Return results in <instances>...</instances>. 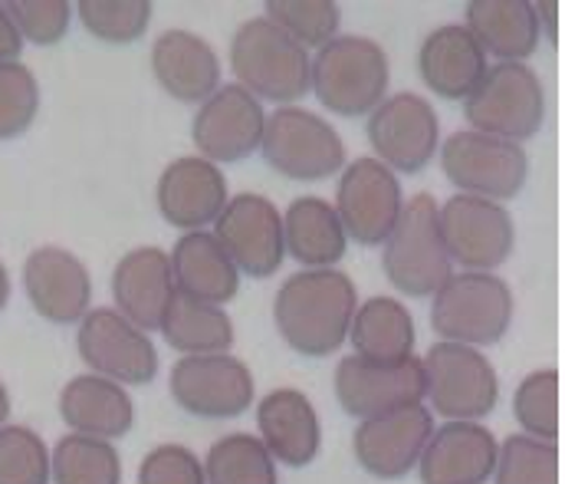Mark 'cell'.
Instances as JSON below:
<instances>
[{
	"mask_svg": "<svg viewBox=\"0 0 565 484\" xmlns=\"http://www.w3.org/2000/svg\"><path fill=\"white\" fill-rule=\"evenodd\" d=\"M227 208V181L207 159H178L158 178V211L174 228H201Z\"/></svg>",
	"mask_w": 565,
	"mask_h": 484,
	"instance_id": "ffe728a7",
	"label": "cell"
},
{
	"mask_svg": "<svg viewBox=\"0 0 565 484\" xmlns=\"http://www.w3.org/2000/svg\"><path fill=\"white\" fill-rule=\"evenodd\" d=\"M46 482H50V455L40 435L20 425L0 429V484Z\"/></svg>",
	"mask_w": 565,
	"mask_h": 484,
	"instance_id": "74e56055",
	"label": "cell"
},
{
	"mask_svg": "<svg viewBox=\"0 0 565 484\" xmlns=\"http://www.w3.org/2000/svg\"><path fill=\"white\" fill-rule=\"evenodd\" d=\"M174 402L201 419H234L254 402L250 369L224 353L184 356L171 369Z\"/></svg>",
	"mask_w": 565,
	"mask_h": 484,
	"instance_id": "7c38bea8",
	"label": "cell"
},
{
	"mask_svg": "<svg viewBox=\"0 0 565 484\" xmlns=\"http://www.w3.org/2000/svg\"><path fill=\"white\" fill-rule=\"evenodd\" d=\"M309 86L326 109L349 119L365 116L388 90V56L375 40L335 36L309 63Z\"/></svg>",
	"mask_w": 565,
	"mask_h": 484,
	"instance_id": "7a4b0ae2",
	"label": "cell"
},
{
	"mask_svg": "<svg viewBox=\"0 0 565 484\" xmlns=\"http://www.w3.org/2000/svg\"><path fill=\"white\" fill-rule=\"evenodd\" d=\"M79 356L113 382L148 386L158 372L151 339L116 311H93L79 326Z\"/></svg>",
	"mask_w": 565,
	"mask_h": 484,
	"instance_id": "9a60e30c",
	"label": "cell"
},
{
	"mask_svg": "<svg viewBox=\"0 0 565 484\" xmlns=\"http://www.w3.org/2000/svg\"><path fill=\"white\" fill-rule=\"evenodd\" d=\"M497 484H563V459L553 442L510 435L497 449Z\"/></svg>",
	"mask_w": 565,
	"mask_h": 484,
	"instance_id": "836d02e7",
	"label": "cell"
},
{
	"mask_svg": "<svg viewBox=\"0 0 565 484\" xmlns=\"http://www.w3.org/2000/svg\"><path fill=\"white\" fill-rule=\"evenodd\" d=\"M422 80L440 99H467L487 73V56L467 27L434 30L418 56Z\"/></svg>",
	"mask_w": 565,
	"mask_h": 484,
	"instance_id": "cb8c5ba5",
	"label": "cell"
},
{
	"mask_svg": "<svg viewBox=\"0 0 565 484\" xmlns=\"http://www.w3.org/2000/svg\"><path fill=\"white\" fill-rule=\"evenodd\" d=\"M342 231L359 244L388 241L392 228L402 218V185L388 165L375 159H355L339 178V208Z\"/></svg>",
	"mask_w": 565,
	"mask_h": 484,
	"instance_id": "4fadbf2b",
	"label": "cell"
},
{
	"mask_svg": "<svg viewBox=\"0 0 565 484\" xmlns=\"http://www.w3.org/2000/svg\"><path fill=\"white\" fill-rule=\"evenodd\" d=\"M369 139L392 168L418 175L437 149V116L415 93H398L372 109Z\"/></svg>",
	"mask_w": 565,
	"mask_h": 484,
	"instance_id": "e0dca14e",
	"label": "cell"
},
{
	"mask_svg": "<svg viewBox=\"0 0 565 484\" xmlns=\"http://www.w3.org/2000/svg\"><path fill=\"white\" fill-rule=\"evenodd\" d=\"M171 277H174L178 294L211 304V307L227 304L237 294V281H241L237 267L231 264L217 238L204 231H191L174 244Z\"/></svg>",
	"mask_w": 565,
	"mask_h": 484,
	"instance_id": "4316f807",
	"label": "cell"
},
{
	"mask_svg": "<svg viewBox=\"0 0 565 484\" xmlns=\"http://www.w3.org/2000/svg\"><path fill=\"white\" fill-rule=\"evenodd\" d=\"M23 284L36 314L53 323L83 320L93 294L86 267L63 248L33 251L23 264Z\"/></svg>",
	"mask_w": 565,
	"mask_h": 484,
	"instance_id": "44dd1931",
	"label": "cell"
},
{
	"mask_svg": "<svg viewBox=\"0 0 565 484\" xmlns=\"http://www.w3.org/2000/svg\"><path fill=\"white\" fill-rule=\"evenodd\" d=\"M7 297H10V281H7V271H3V264H0V311H3V304H7Z\"/></svg>",
	"mask_w": 565,
	"mask_h": 484,
	"instance_id": "7bdbcfd3",
	"label": "cell"
},
{
	"mask_svg": "<svg viewBox=\"0 0 565 484\" xmlns=\"http://www.w3.org/2000/svg\"><path fill=\"white\" fill-rule=\"evenodd\" d=\"M79 17L89 33L106 43H132L139 40L151 20L148 0H83Z\"/></svg>",
	"mask_w": 565,
	"mask_h": 484,
	"instance_id": "8d00e7d4",
	"label": "cell"
},
{
	"mask_svg": "<svg viewBox=\"0 0 565 484\" xmlns=\"http://www.w3.org/2000/svg\"><path fill=\"white\" fill-rule=\"evenodd\" d=\"M513 320V294L493 274H457L434 294L430 326L447 343L490 346Z\"/></svg>",
	"mask_w": 565,
	"mask_h": 484,
	"instance_id": "5b68a950",
	"label": "cell"
},
{
	"mask_svg": "<svg viewBox=\"0 0 565 484\" xmlns=\"http://www.w3.org/2000/svg\"><path fill=\"white\" fill-rule=\"evenodd\" d=\"M385 274L408 297L437 294L447 284L450 254L444 248L437 201L430 194H415L408 208H402V218L385 241Z\"/></svg>",
	"mask_w": 565,
	"mask_h": 484,
	"instance_id": "8992f818",
	"label": "cell"
},
{
	"mask_svg": "<svg viewBox=\"0 0 565 484\" xmlns=\"http://www.w3.org/2000/svg\"><path fill=\"white\" fill-rule=\"evenodd\" d=\"M422 366L430 406L440 415L470 422L497 409V372L477 349L460 343H437L427 349V362Z\"/></svg>",
	"mask_w": 565,
	"mask_h": 484,
	"instance_id": "52a82bcc",
	"label": "cell"
},
{
	"mask_svg": "<svg viewBox=\"0 0 565 484\" xmlns=\"http://www.w3.org/2000/svg\"><path fill=\"white\" fill-rule=\"evenodd\" d=\"M467 30L483 53L520 63L540 46V17L526 0H473L467 3Z\"/></svg>",
	"mask_w": 565,
	"mask_h": 484,
	"instance_id": "83f0119b",
	"label": "cell"
},
{
	"mask_svg": "<svg viewBox=\"0 0 565 484\" xmlns=\"http://www.w3.org/2000/svg\"><path fill=\"white\" fill-rule=\"evenodd\" d=\"M158 329L164 333L168 346H174L178 353H188V356L224 353L234 343V323L221 307L191 301L184 294H174Z\"/></svg>",
	"mask_w": 565,
	"mask_h": 484,
	"instance_id": "4dcf8cb0",
	"label": "cell"
},
{
	"mask_svg": "<svg viewBox=\"0 0 565 484\" xmlns=\"http://www.w3.org/2000/svg\"><path fill=\"white\" fill-rule=\"evenodd\" d=\"M463 116L483 136L520 143L540 133L546 116V96L540 76L523 63H500L483 73L473 93L463 99Z\"/></svg>",
	"mask_w": 565,
	"mask_h": 484,
	"instance_id": "3957f363",
	"label": "cell"
},
{
	"mask_svg": "<svg viewBox=\"0 0 565 484\" xmlns=\"http://www.w3.org/2000/svg\"><path fill=\"white\" fill-rule=\"evenodd\" d=\"M60 412L76 435H89L103 442L129 435L136 419L126 389L103 376H76L60 396Z\"/></svg>",
	"mask_w": 565,
	"mask_h": 484,
	"instance_id": "484cf974",
	"label": "cell"
},
{
	"mask_svg": "<svg viewBox=\"0 0 565 484\" xmlns=\"http://www.w3.org/2000/svg\"><path fill=\"white\" fill-rule=\"evenodd\" d=\"M53 478L56 484H119L122 462L103 439L66 435L53 452Z\"/></svg>",
	"mask_w": 565,
	"mask_h": 484,
	"instance_id": "d6a6232c",
	"label": "cell"
},
{
	"mask_svg": "<svg viewBox=\"0 0 565 484\" xmlns=\"http://www.w3.org/2000/svg\"><path fill=\"white\" fill-rule=\"evenodd\" d=\"M355 284L339 271H302L277 294L274 317L282 339L299 356L335 353L355 317Z\"/></svg>",
	"mask_w": 565,
	"mask_h": 484,
	"instance_id": "6da1fadb",
	"label": "cell"
},
{
	"mask_svg": "<svg viewBox=\"0 0 565 484\" xmlns=\"http://www.w3.org/2000/svg\"><path fill=\"white\" fill-rule=\"evenodd\" d=\"M151 70L164 93L181 103H201L217 93L221 63L217 53L194 33L168 30L151 46Z\"/></svg>",
	"mask_w": 565,
	"mask_h": 484,
	"instance_id": "603a6c76",
	"label": "cell"
},
{
	"mask_svg": "<svg viewBox=\"0 0 565 484\" xmlns=\"http://www.w3.org/2000/svg\"><path fill=\"white\" fill-rule=\"evenodd\" d=\"M437 224L447 254L473 274L500 267L513 251V221L497 201L457 194L437 208Z\"/></svg>",
	"mask_w": 565,
	"mask_h": 484,
	"instance_id": "8fae6325",
	"label": "cell"
},
{
	"mask_svg": "<svg viewBox=\"0 0 565 484\" xmlns=\"http://www.w3.org/2000/svg\"><path fill=\"white\" fill-rule=\"evenodd\" d=\"M434 435L430 412L418 406L365 419L355 432V459L375 478H402L422 459L427 439Z\"/></svg>",
	"mask_w": 565,
	"mask_h": 484,
	"instance_id": "2e32d148",
	"label": "cell"
},
{
	"mask_svg": "<svg viewBox=\"0 0 565 484\" xmlns=\"http://www.w3.org/2000/svg\"><path fill=\"white\" fill-rule=\"evenodd\" d=\"M349 333L355 353L372 362H402L415 349L412 314L392 297H372L369 304L355 307Z\"/></svg>",
	"mask_w": 565,
	"mask_h": 484,
	"instance_id": "f546056e",
	"label": "cell"
},
{
	"mask_svg": "<svg viewBox=\"0 0 565 484\" xmlns=\"http://www.w3.org/2000/svg\"><path fill=\"white\" fill-rule=\"evenodd\" d=\"M204 482L211 484H277L274 455L260 439L234 432L207 452Z\"/></svg>",
	"mask_w": 565,
	"mask_h": 484,
	"instance_id": "1f68e13d",
	"label": "cell"
},
{
	"mask_svg": "<svg viewBox=\"0 0 565 484\" xmlns=\"http://www.w3.org/2000/svg\"><path fill=\"white\" fill-rule=\"evenodd\" d=\"M264 449L289 469H306L319 455V419L312 402L296 389L270 392L257 409Z\"/></svg>",
	"mask_w": 565,
	"mask_h": 484,
	"instance_id": "d4e9b609",
	"label": "cell"
},
{
	"mask_svg": "<svg viewBox=\"0 0 565 484\" xmlns=\"http://www.w3.org/2000/svg\"><path fill=\"white\" fill-rule=\"evenodd\" d=\"M231 63L244 90L257 99L292 103L309 93V56L299 43H292L267 17L247 20L234 43Z\"/></svg>",
	"mask_w": 565,
	"mask_h": 484,
	"instance_id": "277c9868",
	"label": "cell"
},
{
	"mask_svg": "<svg viewBox=\"0 0 565 484\" xmlns=\"http://www.w3.org/2000/svg\"><path fill=\"white\" fill-rule=\"evenodd\" d=\"M260 149L274 171L296 181L329 178L345 161L335 129L306 109H277L264 123Z\"/></svg>",
	"mask_w": 565,
	"mask_h": 484,
	"instance_id": "ba28073f",
	"label": "cell"
},
{
	"mask_svg": "<svg viewBox=\"0 0 565 484\" xmlns=\"http://www.w3.org/2000/svg\"><path fill=\"white\" fill-rule=\"evenodd\" d=\"M13 27L20 36L46 46V43H56L66 27H70V3L63 0H50V3H30V0H17L7 7Z\"/></svg>",
	"mask_w": 565,
	"mask_h": 484,
	"instance_id": "ab89813d",
	"label": "cell"
},
{
	"mask_svg": "<svg viewBox=\"0 0 565 484\" xmlns=\"http://www.w3.org/2000/svg\"><path fill=\"white\" fill-rule=\"evenodd\" d=\"M335 396L342 409L359 419L418 406L427 396L422 359L408 356L402 362H372L362 356H345L335 369Z\"/></svg>",
	"mask_w": 565,
	"mask_h": 484,
	"instance_id": "30bf717a",
	"label": "cell"
},
{
	"mask_svg": "<svg viewBox=\"0 0 565 484\" xmlns=\"http://www.w3.org/2000/svg\"><path fill=\"white\" fill-rule=\"evenodd\" d=\"M139 484H204V469L188 449L158 445L141 462Z\"/></svg>",
	"mask_w": 565,
	"mask_h": 484,
	"instance_id": "60d3db41",
	"label": "cell"
},
{
	"mask_svg": "<svg viewBox=\"0 0 565 484\" xmlns=\"http://www.w3.org/2000/svg\"><path fill=\"white\" fill-rule=\"evenodd\" d=\"M497 439L473 422H447L424 445L418 469L424 484H483L497 469Z\"/></svg>",
	"mask_w": 565,
	"mask_h": 484,
	"instance_id": "d6986e66",
	"label": "cell"
},
{
	"mask_svg": "<svg viewBox=\"0 0 565 484\" xmlns=\"http://www.w3.org/2000/svg\"><path fill=\"white\" fill-rule=\"evenodd\" d=\"M282 244L286 251L316 271H326L329 264L342 261L345 254V231L332 204L322 198H296L282 221Z\"/></svg>",
	"mask_w": 565,
	"mask_h": 484,
	"instance_id": "f1b7e54d",
	"label": "cell"
},
{
	"mask_svg": "<svg viewBox=\"0 0 565 484\" xmlns=\"http://www.w3.org/2000/svg\"><path fill=\"white\" fill-rule=\"evenodd\" d=\"M36 80L20 63H0V139L20 136L36 116Z\"/></svg>",
	"mask_w": 565,
	"mask_h": 484,
	"instance_id": "f35d334b",
	"label": "cell"
},
{
	"mask_svg": "<svg viewBox=\"0 0 565 484\" xmlns=\"http://www.w3.org/2000/svg\"><path fill=\"white\" fill-rule=\"evenodd\" d=\"M113 294L122 311V317L136 329H158L171 301H174V277L171 261L158 248H139L129 251L113 277Z\"/></svg>",
	"mask_w": 565,
	"mask_h": 484,
	"instance_id": "7402d4cb",
	"label": "cell"
},
{
	"mask_svg": "<svg viewBox=\"0 0 565 484\" xmlns=\"http://www.w3.org/2000/svg\"><path fill=\"white\" fill-rule=\"evenodd\" d=\"M267 20L282 30L292 43L306 46H326L335 40L339 30V7L329 0H270Z\"/></svg>",
	"mask_w": 565,
	"mask_h": 484,
	"instance_id": "e575fe53",
	"label": "cell"
},
{
	"mask_svg": "<svg viewBox=\"0 0 565 484\" xmlns=\"http://www.w3.org/2000/svg\"><path fill=\"white\" fill-rule=\"evenodd\" d=\"M264 109L244 86L217 90L194 119V146L214 161L247 159L264 139Z\"/></svg>",
	"mask_w": 565,
	"mask_h": 484,
	"instance_id": "ac0fdd59",
	"label": "cell"
},
{
	"mask_svg": "<svg viewBox=\"0 0 565 484\" xmlns=\"http://www.w3.org/2000/svg\"><path fill=\"white\" fill-rule=\"evenodd\" d=\"M559 372L553 369H540L533 376H526L516 389V419L520 425L543 442H556L559 439V425H563V409H559Z\"/></svg>",
	"mask_w": 565,
	"mask_h": 484,
	"instance_id": "d590c367",
	"label": "cell"
},
{
	"mask_svg": "<svg viewBox=\"0 0 565 484\" xmlns=\"http://www.w3.org/2000/svg\"><path fill=\"white\" fill-rule=\"evenodd\" d=\"M440 165L463 194L483 201L516 198L526 181V152L483 133H454L444 143Z\"/></svg>",
	"mask_w": 565,
	"mask_h": 484,
	"instance_id": "9c48e42d",
	"label": "cell"
},
{
	"mask_svg": "<svg viewBox=\"0 0 565 484\" xmlns=\"http://www.w3.org/2000/svg\"><path fill=\"white\" fill-rule=\"evenodd\" d=\"M20 46H23V40H20V33L13 27L7 7H0V63H13V56L20 53Z\"/></svg>",
	"mask_w": 565,
	"mask_h": 484,
	"instance_id": "b9f144b4",
	"label": "cell"
},
{
	"mask_svg": "<svg viewBox=\"0 0 565 484\" xmlns=\"http://www.w3.org/2000/svg\"><path fill=\"white\" fill-rule=\"evenodd\" d=\"M217 244L237 271L247 277H270L280 271L286 244L277 208L260 194H241L227 201L217 218Z\"/></svg>",
	"mask_w": 565,
	"mask_h": 484,
	"instance_id": "5bb4252c",
	"label": "cell"
},
{
	"mask_svg": "<svg viewBox=\"0 0 565 484\" xmlns=\"http://www.w3.org/2000/svg\"><path fill=\"white\" fill-rule=\"evenodd\" d=\"M7 412H10V399H7V389H3V382H0V425L7 422Z\"/></svg>",
	"mask_w": 565,
	"mask_h": 484,
	"instance_id": "ee69618b",
	"label": "cell"
}]
</instances>
